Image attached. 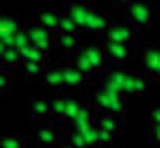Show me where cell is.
<instances>
[{
	"label": "cell",
	"instance_id": "cell-1",
	"mask_svg": "<svg viewBox=\"0 0 160 148\" xmlns=\"http://www.w3.org/2000/svg\"><path fill=\"white\" fill-rule=\"evenodd\" d=\"M127 21L137 33H144L151 28V21H153V7L146 0H134L130 7H127Z\"/></svg>",
	"mask_w": 160,
	"mask_h": 148
},
{
	"label": "cell",
	"instance_id": "cell-2",
	"mask_svg": "<svg viewBox=\"0 0 160 148\" xmlns=\"http://www.w3.org/2000/svg\"><path fill=\"white\" fill-rule=\"evenodd\" d=\"M26 31H28V35H31V42H33L35 47H40L42 52H50V49L57 45V33H52V31L47 28V26H42L40 21L28 24Z\"/></svg>",
	"mask_w": 160,
	"mask_h": 148
},
{
	"label": "cell",
	"instance_id": "cell-3",
	"mask_svg": "<svg viewBox=\"0 0 160 148\" xmlns=\"http://www.w3.org/2000/svg\"><path fill=\"white\" fill-rule=\"evenodd\" d=\"M134 33L137 31L132 28L130 24H113L108 31L104 33L106 40H111V42H120V45H134Z\"/></svg>",
	"mask_w": 160,
	"mask_h": 148
},
{
	"label": "cell",
	"instance_id": "cell-4",
	"mask_svg": "<svg viewBox=\"0 0 160 148\" xmlns=\"http://www.w3.org/2000/svg\"><path fill=\"white\" fill-rule=\"evenodd\" d=\"M66 14L80 26V31H85V24H87V19H90V14H92V7L87 5L85 0H71L68 7H66Z\"/></svg>",
	"mask_w": 160,
	"mask_h": 148
},
{
	"label": "cell",
	"instance_id": "cell-5",
	"mask_svg": "<svg viewBox=\"0 0 160 148\" xmlns=\"http://www.w3.org/2000/svg\"><path fill=\"white\" fill-rule=\"evenodd\" d=\"M106 57H108L111 64L115 66H122L125 61H130L132 57V47L130 45H120V42H111V40H106Z\"/></svg>",
	"mask_w": 160,
	"mask_h": 148
},
{
	"label": "cell",
	"instance_id": "cell-6",
	"mask_svg": "<svg viewBox=\"0 0 160 148\" xmlns=\"http://www.w3.org/2000/svg\"><path fill=\"white\" fill-rule=\"evenodd\" d=\"M148 92V80L144 75H132L127 73L125 82H122V94L125 96H144Z\"/></svg>",
	"mask_w": 160,
	"mask_h": 148
},
{
	"label": "cell",
	"instance_id": "cell-7",
	"mask_svg": "<svg viewBox=\"0 0 160 148\" xmlns=\"http://www.w3.org/2000/svg\"><path fill=\"white\" fill-rule=\"evenodd\" d=\"M141 66L148 75L160 80V47H146L141 52Z\"/></svg>",
	"mask_w": 160,
	"mask_h": 148
},
{
	"label": "cell",
	"instance_id": "cell-8",
	"mask_svg": "<svg viewBox=\"0 0 160 148\" xmlns=\"http://www.w3.org/2000/svg\"><path fill=\"white\" fill-rule=\"evenodd\" d=\"M26 111H28L31 120H47L52 115V101H47L42 96H33L26 106Z\"/></svg>",
	"mask_w": 160,
	"mask_h": 148
},
{
	"label": "cell",
	"instance_id": "cell-9",
	"mask_svg": "<svg viewBox=\"0 0 160 148\" xmlns=\"http://www.w3.org/2000/svg\"><path fill=\"white\" fill-rule=\"evenodd\" d=\"M80 52L87 57V61L92 64V68H94V71L104 68V64L108 61V57H106V47H101V45H94V42H92V45H85Z\"/></svg>",
	"mask_w": 160,
	"mask_h": 148
},
{
	"label": "cell",
	"instance_id": "cell-10",
	"mask_svg": "<svg viewBox=\"0 0 160 148\" xmlns=\"http://www.w3.org/2000/svg\"><path fill=\"white\" fill-rule=\"evenodd\" d=\"M111 26H113V24H111L108 14H104V12H99V10H92L90 19H87V24H85V31L97 35V33H106Z\"/></svg>",
	"mask_w": 160,
	"mask_h": 148
},
{
	"label": "cell",
	"instance_id": "cell-11",
	"mask_svg": "<svg viewBox=\"0 0 160 148\" xmlns=\"http://www.w3.org/2000/svg\"><path fill=\"white\" fill-rule=\"evenodd\" d=\"M64 78H66V87H71V89H80V87H85V85H87L90 75H87L85 71H80L78 66L68 64V66H64Z\"/></svg>",
	"mask_w": 160,
	"mask_h": 148
},
{
	"label": "cell",
	"instance_id": "cell-12",
	"mask_svg": "<svg viewBox=\"0 0 160 148\" xmlns=\"http://www.w3.org/2000/svg\"><path fill=\"white\" fill-rule=\"evenodd\" d=\"M0 61H2V68H19L24 66V54H21L19 47H0Z\"/></svg>",
	"mask_w": 160,
	"mask_h": 148
},
{
	"label": "cell",
	"instance_id": "cell-13",
	"mask_svg": "<svg viewBox=\"0 0 160 148\" xmlns=\"http://www.w3.org/2000/svg\"><path fill=\"white\" fill-rule=\"evenodd\" d=\"M35 139H38L40 146H59L61 141V132L57 127H52V125H42V127L35 129Z\"/></svg>",
	"mask_w": 160,
	"mask_h": 148
},
{
	"label": "cell",
	"instance_id": "cell-14",
	"mask_svg": "<svg viewBox=\"0 0 160 148\" xmlns=\"http://www.w3.org/2000/svg\"><path fill=\"white\" fill-rule=\"evenodd\" d=\"M42 85H45V87H50V89H64V87H66L64 68H57V66H50V68H45Z\"/></svg>",
	"mask_w": 160,
	"mask_h": 148
},
{
	"label": "cell",
	"instance_id": "cell-15",
	"mask_svg": "<svg viewBox=\"0 0 160 148\" xmlns=\"http://www.w3.org/2000/svg\"><path fill=\"white\" fill-rule=\"evenodd\" d=\"M61 19H64V14H61V12H57V10H42V12L38 14V21H40L42 26H47L52 33H59Z\"/></svg>",
	"mask_w": 160,
	"mask_h": 148
},
{
	"label": "cell",
	"instance_id": "cell-16",
	"mask_svg": "<svg viewBox=\"0 0 160 148\" xmlns=\"http://www.w3.org/2000/svg\"><path fill=\"white\" fill-rule=\"evenodd\" d=\"M94 122L99 125L101 129L113 132V134H118L120 129H122V118H120V115H113V113H99Z\"/></svg>",
	"mask_w": 160,
	"mask_h": 148
},
{
	"label": "cell",
	"instance_id": "cell-17",
	"mask_svg": "<svg viewBox=\"0 0 160 148\" xmlns=\"http://www.w3.org/2000/svg\"><path fill=\"white\" fill-rule=\"evenodd\" d=\"M21 71H24V80H26V82H38V80H42V75H45V64H38V61H24Z\"/></svg>",
	"mask_w": 160,
	"mask_h": 148
},
{
	"label": "cell",
	"instance_id": "cell-18",
	"mask_svg": "<svg viewBox=\"0 0 160 148\" xmlns=\"http://www.w3.org/2000/svg\"><path fill=\"white\" fill-rule=\"evenodd\" d=\"M106 89V87H104ZM108 94H111V104H108V113H113V115H125V111H127V104H125V94L120 92V89H108Z\"/></svg>",
	"mask_w": 160,
	"mask_h": 148
},
{
	"label": "cell",
	"instance_id": "cell-19",
	"mask_svg": "<svg viewBox=\"0 0 160 148\" xmlns=\"http://www.w3.org/2000/svg\"><path fill=\"white\" fill-rule=\"evenodd\" d=\"M57 47L66 54H75L78 49V33H57Z\"/></svg>",
	"mask_w": 160,
	"mask_h": 148
},
{
	"label": "cell",
	"instance_id": "cell-20",
	"mask_svg": "<svg viewBox=\"0 0 160 148\" xmlns=\"http://www.w3.org/2000/svg\"><path fill=\"white\" fill-rule=\"evenodd\" d=\"M94 113H92V108L87 104H82V108L78 111V115H75L71 122H73V129H82V127H87V125H94Z\"/></svg>",
	"mask_w": 160,
	"mask_h": 148
},
{
	"label": "cell",
	"instance_id": "cell-21",
	"mask_svg": "<svg viewBox=\"0 0 160 148\" xmlns=\"http://www.w3.org/2000/svg\"><path fill=\"white\" fill-rule=\"evenodd\" d=\"M66 111H68V94H59V96L52 99V115L54 118L66 120Z\"/></svg>",
	"mask_w": 160,
	"mask_h": 148
},
{
	"label": "cell",
	"instance_id": "cell-22",
	"mask_svg": "<svg viewBox=\"0 0 160 148\" xmlns=\"http://www.w3.org/2000/svg\"><path fill=\"white\" fill-rule=\"evenodd\" d=\"M21 54H24V61H38V64H45V54H47V52H42L40 47H35V45L31 42L28 47L21 49Z\"/></svg>",
	"mask_w": 160,
	"mask_h": 148
},
{
	"label": "cell",
	"instance_id": "cell-23",
	"mask_svg": "<svg viewBox=\"0 0 160 148\" xmlns=\"http://www.w3.org/2000/svg\"><path fill=\"white\" fill-rule=\"evenodd\" d=\"M80 132H82V136H85V141H87V146H90V148H97V146L101 143V141H99V127H97V122L82 127Z\"/></svg>",
	"mask_w": 160,
	"mask_h": 148
},
{
	"label": "cell",
	"instance_id": "cell-24",
	"mask_svg": "<svg viewBox=\"0 0 160 148\" xmlns=\"http://www.w3.org/2000/svg\"><path fill=\"white\" fill-rule=\"evenodd\" d=\"M68 64L78 66V68H80V71H85L87 75H92V73H94V68H92V64H90V61H87V57L82 54V52H75V54H71Z\"/></svg>",
	"mask_w": 160,
	"mask_h": 148
},
{
	"label": "cell",
	"instance_id": "cell-25",
	"mask_svg": "<svg viewBox=\"0 0 160 148\" xmlns=\"http://www.w3.org/2000/svg\"><path fill=\"white\" fill-rule=\"evenodd\" d=\"M0 148H26V146H24V139L19 134H5L0 139Z\"/></svg>",
	"mask_w": 160,
	"mask_h": 148
},
{
	"label": "cell",
	"instance_id": "cell-26",
	"mask_svg": "<svg viewBox=\"0 0 160 148\" xmlns=\"http://www.w3.org/2000/svg\"><path fill=\"white\" fill-rule=\"evenodd\" d=\"M68 143H73L75 148H90L85 141V136H82V132L80 129H71L68 132Z\"/></svg>",
	"mask_w": 160,
	"mask_h": 148
},
{
	"label": "cell",
	"instance_id": "cell-27",
	"mask_svg": "<svg viewBox=\"0 0 160 148\" xmlns=\"http://www.w3.org/2000/svg\"><path fill=\"white\" fill-rule=\"evenodd\" d=\"M59 33H80V26L75 24L73 19H71L68 14H64V19H61V28Z\"/></svg>",
	"mask_w": 160,
	"mask_h": 148
},
{
	"label": "cell",
	"instance_id": "cell-28",
	"mask_svg": "<svg viewBox=\"0 0 160 148\" xmlns=\"http://www.w3.org/2000/svg\"><path fill=\"white\" fill-rule=\"evenodd\" d=\"M28 45H31V35H28V31H26V28H21L19 33L14 35V47L24 49V47H28Z\"/></svg>",
	"mask_w": 160,
	"mask_h": 148
},
{
	"label": "cell",
	"instance_id": "cell-29",
	"mask_svg": "<svg viewBox=\"0 0 160 148\" xmlns=\"http://www.w3.org/2000/svg\"><path fill=\"white\" fill-rule=\"evenodd\" d=\"M12 87V80H10V73H7V68H2L0 71V92L5 94L7 89Z\"/></svg>",
	"mask_w": 160,
	"mask_h": 148
},
{
	"label": "cell",
	"instance_id": "cell-30",
	"mask_svg": "<svg viewBox=\"0 0 160 148\" xmlns=\"http://www.w3.org/2000/svg\"><path fill=\"white\" fill-rule=\"evenodd\" d=\"M97 127H99V125H97ZM113 136H115L113 132H106V129L99 127V141L101 143H111V141H113ZM101 143H99V146H101Z\"/></svg>",
	"mask_w": 160,
	"mask_h": 148
},
{
	"label": "cell",
	"instance_id": "cell-31",
	"mask_svg": "<svg viewBox=\"0 0 160 148\" xmlns=\"http://www.w3.org/2000/svg\"><path fill=\"white\" fill-rule=\"evenodd\" d=\"M111 2H113L115 7H122V10H127V7H130L134 0H111Z\"/></svg>",
	"mask_w": 160,
	"mask_h": 148
},
{
	"label": "cell",
	"instance_id": "cell-32",
	"mask_svg": "<svg viewBox=\"0 0 160 148\" xmlns=\"http://www.w3.org/2000/svg\"><path fill=\"white\" fill-rule=\"evenodd\" d=\"M151 125H160V106L153 111V115H151Z\"/></svg>",
	"mask_w": 160,
	"mask_h": 148
},
{
	"label": "cell",
	"instance_id": "cell-33",
	"mask_svg": "<svg viewBox=\"0 0 160 148\" xmlns=\"http://www.w3.org/2000/svg\"><path fill=\"white\" fill-rule=\"evenodd\" d=\"M153 139L155 143H160V125H153Z\"/></svg>",
	"mask_w": 160,
	"mask_h": 148
},
{
	"label": "cell",
	"instance_id": "cell-34",
	"mask_svg": "<svg viewBox=\"0 0 160 148\" xmlns=\"http://www.w3.org/2000/svg\"><path fill=\"white\" fill-rule=\"evenodd\" d=\"M97 148H115V146H111V143H101V146H97Z\"/></svg>",
	"mask_w": 160,
	"mask_h": 148
},
{
	"label": "cell",
	"instance_id": "cell-35",
	"mask_svg": "<svg viewBox=\"0 0 160 148\" xmlns=\"http://www.w3.org/2000/svg\"><path fill=\"white\" fill-rule=\"evenodd\" d=\"M61 148H75V146H73V143H64Z\"/></svg>",
	"mask_w": 160,
	"mask_h": 148
},
{
	"label": "cell",
	"instance_id": "cell-36",
	"mask_svg": "<svg viewBox=\"0 0 160 148\" xmlns=\"http://www.w3.org/2000/svg\"><path fill=\"white\" fill-rule=\"evenodd\" d=\"M158 21H160V19H158Z\"/></svg>",
	"mask_w": 160,
	"mask_h": 148
}]
</instances>
